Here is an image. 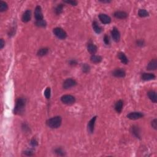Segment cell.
Wrapping results in <instances>:
<instances>
[{"instance_id":"cell-31","label":"cell","mask_w":157,"mask_h":157,"mask_svg":"<svg viewBox=\"0 0 157 157\" xmlns=\"http://www.w3.org/2000/svg\"><path fill=\"white\" fill-rule=\"evenodd\" d=\"M104 42L106 45H109L110 43V39L109 36L107 35L106 34L104 36Z\"/></svg>"},{"instance_id":"cell-13","label":"cell","mask_w":157,"mask_h":157,"mask_svg":"<svg viewBox=\"0 0 157 157\" xmlns=\"http://www.w3.org/2000/svg\"><path fill=\"white\" fill-rule=\"evenodd\" d=\"M96 120H97V117H93L90 120L89 123H88V130H89L90 133H92L94 131V124H95Z\"/></svg>"},{"instance_id":"cell-29","label":"cell","mask_w":157,"mask_h":157,"mask_svg":"<svg viewBox=\"0 0 157 157\" xmlns=\"http://www.w3.org/2000/svg\"><path fill=\"white\" fill-rule=\"evenodd\" d=\"M50 95H51L50 89L49 87H47L44 92V96H45V97L47 99V100H49V99H50Z\"/></svg>"},{"instance_id":"cell-2","label":"cell","mask_w":157,"mask_h":157,"mask_svg":"<svg viewBox=\"0 0 157 157\" xmlns=\"http://www.w3.org/2000/svg\"><path fill=\"white\" fill-rule=\"evenodd\" d=\"M62 119L60 116H55L54 117L48 119L46 121V124L49 127L51 128H59L62 124Z\"/></svg>"},{"instance_id":"cell-34","label":"cell","mask_w":157,"mask_h":157,"mask_svg":"<svg viewBox=\"0 0 157 157\" xmlns=\"http://www.w3.org/2000/svg\"><path fill=\"white\" fill-rule=\"evenodd\" d=\"M152 126L153 128L155 129H157V120L155 119L152 120Z\"/></svg>"},{"instance_id":"cell-7","label":"cell","mask_w":157,"mask_h":157,"mask_svg":"<svg viewBox=\"0 0 157 157\" xmlns=\"http://www.w3.org/2000/svg\"><path fill=\"white\" fill-rule=\"evenodd\" d=\"M111 36L114 41L115 42H118L120 39V33L119 31L118 30V29L117 28H113L112 30L111 31Z\"/></svg>"},{"instance_id":"cell-28","label":"cell","mask_w":157,"mask_h":157,"mask_svg":"<svg viewBox=\"0 0 157 157\" xmlns=\"http://www.w3.org/2000/svg\"><path fill=\"white\" fill-rule=\"evenodd\" d=\"M36 25L39 27H45L47 25L46 22L44 20H40V21H36Z\"/></svg>"},{"instance_id":"cell-5","label":"cell","mask_w":157,"mask_h":157,"mask_svg":"<svg viewBox=\"0 0 157 157\" xmlns=\"http://www.w3.org/2000/svg\"><path fill=\"white\" fill-rule=\"evenodd\" d=\"M77 85V82L73 78H67L64 81L63 84V87L65 89H68L70 88L73 87V86H76Z\"/></svg>"},{"instance_id":"cell-21","label":"cell","mask_w":157,"mask_h":157,"mask_svg":"<svg viewBox=\"0 0 157 157\" xmlns=\"http://www.w3.org/2000/svg\"><path fill=\"white\" fill-rule=\"evenodd\" d=\"M92 27H93V28L94 31H95V33H97V34H100V33H101L102 28H101V27L99 25V24L97 22L94 21L93 22Z\"/></svg>"},{"instance_id":"cell-37","label":"cell","mask_w":157,"mask_h":157,"mask_svg":"<svg viewBox=\"0 0 157 157\" xmlns=\"http://www.w3.org/2000/svg\"><path fill=\"white\" fill-rule=\"evenodd\" d=\"M77 64V62L76 60H71L69 61V65L74 66V65H76Z\"/></svg>"},{"instance_id":"cell-4","label":"cell","mask_w":157,"mask_h":157,"mask_svg":"<svg viewBox=\"0 0 157 157\" xmlns=\"http://www.w3.org/2000/svg\"><path fill=\"white\" fill-rule=\"evenodd\" d=\"M61 101L66 104H72L76 101V99L73 96L70 95V94H66L61 98Z\"/></svg>"},{"instance_id":"cell-14","label":"cell","mask_w":157,"mask_h":157,"mask_svg":"<svg viewBox=\"0 0 157 157\" xmlns=\"http://www.w3.org/2000/svg\"><path fill=\"white\" fill-rule=\"evenodd\" d=\"M131 132L136 138L141 139V131L138 126L134 125L131 127Z\"/></svg>"},{"instance_id":"cell-25","label":"cell","mask_w":157,"mask_h":157,"mask_svg":"<svg viewBox=\"0 0 157 157\" xmlns=\"http://www.w3.org/2000/svg\"><path fill=\"white\" fill-rule=\"evenodd\" d=\"M7 9L8 6L7 3L3 1H0V11L1 12H4V11H7Z\"/></svg>"},{"instance_id":"cell-8","label":"cell","mask_w":157,"mask_h":157,"mask_svg":"<svg viewBox=\"0 0 157 157\" xmlns=\"http://www.w3.org/2000/svg\"><path fill=\"white\" fill-rule=\"evenodd\" d=\"M144 116L143 114L140 112H133L127 115V117L130 120H137Z\"/></svg>"},{"instance_id":"cell-12","label":"cell","mask_w":157,"mask_h":157,"mask_svg":"<svg viewBox=\"0 0 157 157\" xmlns=\"http://www.w3.org/2000/svg\"><path fill=\"white\" fill-rule=\"evenodd\" d=\"M114 16L116 19H126L128 17V14L124 11H116L114 14Z\"/></svg>"},{"instance_id":"cell-10","label":"cell","mask_w":157,"mask_h":157,"mask_svg":"<svg viewBox=\"0 0 157 157\" xmlns=\"http://www.w3.org/2000/svg\"><path fill=\"white\" fill-rule=\"evenodd\" d=\"M112 75L116 77H124L126 76V73L122 69H117L113 71Z\"/></svg>"},{"instance_id":"cell-35","label":"cell","mask_w":157,"mask_h":157,"mask_svg":"<svg viewBox=\"0 0 157 157\" xmlns=\"http://www.w3.org/2000/svg\"><path fill=\"white\" fill-rule=\"evenodd\" d=\"M136 44H137V46H139V47H142L144 44V41L141 39L138 40V41H137V42H136Z\"/></svg>"},{"instance_id":"cell-3","label":"cell","mask_w":157,"mask_h":157,"mask_svg":"<svg viewBox=\"0 0 157 157\" xmlns=\"http://www.w3.org/2000/svg\"><path fill=\"white\" fill-rule=\"evenodd\" d=\"M53 33L58 39H65L67 37L66 33L65 31H64V30L61 28H54V30H53Z\"/></svg>"},{"instance_id":"cell-15","label":"cell","mask_w":157,"mask_h":157,"mask_svg":"<svg viewBox=\"0 0 157 157\" xmlns=\"http://www.w3.org/2000/svg\"><path fill=\"white\" fill-rule=\"evenodd\" d=\"M157 68V61L156 59H153L148 64L147 66V69L149 71L155 70Z\"/></svg>"},{"instance_id":"cell-40","label":"cell","mask_w":157,"mask_h":157,"mask_svg":"<svg viewBox=\"0 0 157 157\" xmlns=\"http://www.w3.org/2000/svg\"><path fill=\"white\" fill-rule=\"evenodd\" d=\"M100 1L102 3H108L110 2V1Z\"/></svg>"},{"instance_id":"cell-1","label":"cell","mask_w":157,"mask_h":157,"mask_svg":"<svg viewBox=\"0 0 157 157\" xmlns=\"http://www.w3.org/2000/svg\"><path fill=\"white\" fill-rule=\"evenodd\" d=\"M26 100L23 98H19L16 101L15 108L14 110V113L15 114H21L24 112L25 107Z\"/></svg>"},{"instance_id":"cell-18","label":"cell","mask_w":157,"mask_h":157,"mask_svg":"<svg viewBox=\"0 0 157 157\" xmlns=\"http://www.w3.org/2000/svg\"><path fill=\"white\" fill-rule=\"evenodd\" d=\"M123 106V102L122 100H118L117 102L115 103V110H116L117 112L120 113L122 110Z\"/></svg>"},{"instance_id":"cell-30","label":"cell","mask_w":157,"mask_h":157,"mask_svg":"<svg viewBox=\"0 0 157 157\" xmlns=\"http://www.w3.org/2000/svg\"><path fill=\"white\" fill-rule=\"evenodd\" d=\"M55 153L59 156H64L65 155V152L61 148H57L55 150Z\"/></svg>"},{"instance_id":"cell-39","label":"cell","mask_w":157,"mask_h":157,"mask_svg":"<svg viewBox=\"0 0 157 157\" xmlns=\"http://www.w3.org/2000/svg\"><path fill=\"white\" fill-rule=\"evenodd\" d=\"M22 128H23L24 130H25V131H27V130H29L28 126H27L26 124H23V126H22Z\"/></svg>"},{"instance_id":"cell-36","label":"cell","mask_w":157,"mask_h":157,"mask_svg":"<svg viewBox=\"0 0 157 157\" xmlns=\"http://www.w3.org/2000/svg\"><path fill=\"white\" fill-rule=\"evenodd\" d=\"M24 154L27 155V156H33V152L31 150H26L24 152Z\"/></svg>"},{"instance_id":"cell-19","label":"cell","mask_w":157,"mask_h":157,"mask_svg":"<svg viewBox=\"0 0 157 157\" xmlns=\"http://www.w3.org/2000/svg\"><path fill=\"white\" fill-rule=\"evenodd\" d=\"M118 58L120 59V60L121 61V62L125 65H126L128 63V58L126 57V56L125 55V54L123 52H120L118 54Z\"/></svg>"},{"instance_id":"cell-9","label":"cell","mask_w":157,"mask_h":157,"mask_svg":"<svg viewBox=\"0 0 157 157\" xmlns=\"http://www.w3.org/2000/svg\"><path fill=\"white\" fill-rule=\"evenodd\" d=\"M99 19L100 21L103 24H109L111 22V19L109 16H108L106 14H100L99 15Z\"/></svg>"},{"instance_id":"cell-6","label":"cell","mask_w":157,"mask_h":157,"mask_svg":"<svg viewBox=\"0 0 157 157\" xmlns=\"http://www.w3.org/2000/svg\"><path fill=\"white\" fill-rule=\"evenodd\" d=\"M34 17L36 21H40V20H44V17H43L42 12V9H41V6H37L36 8H35Z\"/></svg>"},{"instance_id":"cell-22","label":"cell","mask_w":157,"mask_h":157,"mask_svg":"<svg viewBox=\"0 0 157 157\" xmlns=\"http://www.w3.org/2000/svg\"><path fill=\"white\" fill-rule=\"evenodd\" d=\"M48 52H49V49L47 47H44L40 49L38 51L37 54H38V55L39 56V57H43V56L47 55Z\"/></svg>"},{"instance_id":"cell-24","label":"cell","mask_w":157,"mask_h":157,"mask_svg":"<svg viewBox=\"0 0 157 157\" xmlns=\"http://www.w3.org/2000/svg\"><path fill=\"white\" fill-rule=\"evenodd\" d=\"M63 7H64L63 4H58V6L55 7V14H57V15H60V14H62V12H63Z\"/></svg>"},{"instance_id":"cell-32","label":"cell","mask_w":157,"mask_h":157,"mask_svg":"<svg viewBox=\"0 0 157 157\" xmlns=\"http://www.w3.org/2000/svg\"><path fill=\"white\" fill-rule=\"evenodd\" d=\"M30 144L31 145V146L35 147L38 145V141H37L36 139H31V142H30Z\"/></svg>"},{"instance_id":"cell-23","label":"cell","mask_w":157,"mask_h":157,"mask_svg":"<svg viewBox=\"0 0 157 157\" xmlns=\"http://www.w3.org/2000/svg\"><path fill=\"white\" fill-rule=\"evenodd\" d=\"M90 60H91V61H92V62H93V63H99L101 62L102 58L101 56L93 55L90 58Z\"/></svg>"},{"instance_id":"cell-33","label":"cell","mask_w":157,"mask_h":157,"mask_svg":"<svg viewBox=\"0 0 157 157\" xmlns=\"http://www.w3.org/2000/svg\"><path fill=\"white\" fill-rule=\"evenodd\" d=\"M64 3H67V4H69L72 6H76L77 4V2L76 1H65Z\"/></svg>"},{"instance_id":"cell-38","label":"cell","mask_w":157,"mask_h":157,"mask_svg":"<svg viewBox=\"0 0 157 157\" xmlns=\"http://www.w3.org/2000/svg\"><path fill=\"white\" fill-rule=\"evenodd\" d=\"M4 40H3V39H1V40H0V49H2L3 47H4Z\"/></svg>"},{"instance_id":"cell-16","label":"cell","mask_w":157,"mask_h":157,"mask_svg":"<svg viewBox=\"0 0 157 157\" xmlns=\"http://www.w3.org/2000/svg\"><path fill=\"white\" fill-rule=\"evenodd\" d=\"M142 79L144 81H150L155 78V76L152 73H143L142 74Z\"/></svg>"},{"instance_id":"cell-17","label":"cell","mask_w":157,"mask_h":157,"mask_svg":"<svg viewBox=\"0 0 157 157\" xmlns=\"http://www.w3.org/2000/svg\"><path fill=\"white\" fill-rule=\"evenodd\" d=\"M97 49L98 48L95 45L93 44L92 42L89 43V44H88L87 46V50L91 54L93 55V54H95V53L97 52Z\"/></svg>"},{"instance_id":"cell-11","label":"cell","mask_w":157,"mask_h":157,"mask_svg":"<svg viewBox=\"0 0 157 157\" xmlns=\"http://www.w3.org/2000/svg\"><path fill=\"white\" fill-rule=\"evenodd\" d=\"M31 11L30 10H27L24 12L23 15L22 17V22L24 23H27L31 20Z\"/></svg>"},{"instance_id":"cell-26","label":"cell","mask_w":157,"mask_h":157,"mask_svg":"<svg viewBox=\"0 0 157 157\" xmlns=\"http://www.w3.org/2000/svg\"><path fill=\"white\" fill-rule=\"evenodd\" d=\"M138 15L140 17H145L149 16V12L145 9H140L138 12Z\"/></svg>"},{"instance_id":"cell-20","label":"cell","mask_w":157,"mask_h":157,"mask_svg":"<svg viewBox=\"0 0 157 157\" xmlns=\"http://www.w3.org/2000/svg\"><path fill=\"white\" fill-rule=\"evenodd\" d=\"M148 97L150 98V100L153 102L154 103H156L157 102V97H156V93L154 91H150L148 92Z\"/></svg>"},{"instance_id":"cell-27","label":"cell","mask_w":157,"mask_h":157,"mask_svg":"<svg viewBox=\"0 0 157 157\" xmlns=\"http://www.w3.org/2000/svg\"><path fill=\"white\" fill-rule=\"evenodd\" d=\"M82 71L84 73H88L90 70V67L87 64L84 63L82 65Z\"/></svg>"}]
</instances>
